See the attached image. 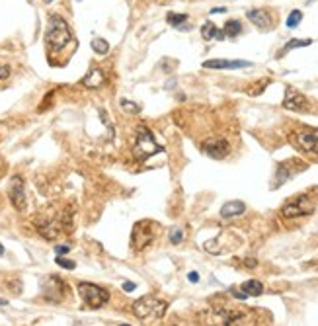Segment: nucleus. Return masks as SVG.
I'll return each instance as SVG.
<instances>
[{
	"instance_id": "obj_14",
	"label": "nucleus",
	"mask_w": 318,
	"mask_h": 326,
	"mask_svg": "<svg viewBox=\"0 0 318 326\" xmlns=\"http://www.w3.org/2000/svg\"><path fill=\"white\" fill-rule=\"evenodd\" d=\"M246 16H248V20L254 25H258L262 29H270L272 27V16L268 14V10H248Z\"/></svg>"
},
{
	"instance_id": "obj_10",
	"label": "nucleus",
	"mask_w": 318,
	"mask_h": 326,
	"mask_svg": "<svg viewBox=\"0 0 318 326\" xmlns=\"http://www.w3.org/2000/svg\"><path fill=\"white\" fill-rule=\"evenodd\" d=\"M283 108L291 110V112H309V100L301 92H297L293 88L285 90V100H283Z\"/></svg>"
},
{
	"instance_id": "obj_25",
	"label": "nucleus",
	"mask_w": 318,
	"mask_h": 326,
	"mask_svg": "<svg viewBox=\"0 0 318 326\" xmlns=\"http://www.w3.org/2000/svg\"><path fill=\"white\" fill-rule=\"evenodd\" d=\"M61 268H65V270H74L76 268V264L72 262V260H67V258H63V256H57V260H55Z\"/></svg>"
},
{
	"instance_id": "obj_21",
	"label": "nucleus",
	"mask_w": 318,
	"mask_h": 326,
	"mask_svg": "<svg viewBox=\"0 0 318 326\" xmlns=\"http://www.w3.org/2000/svg\"><path fill=\"white\" fill-rule=\"evenodd\" d=\"M185 20H187L185 14H176V12H170L166 16V22L170 23V25H174V27H182V23H185Z\"/></svg>"
},
{
	"instance_id": "obj_6",
	"label": "nucleus",
	"mask_w": 318,
	"mask_h": 326,
	"mask_svg": "<svg viewBox=\"0 0 318 326\" xmlns=\"http://www.w3.org/2000/svg\"><path fill=\"white\" fill-rule=\"evenodd\" d=\"M153 227H155V223H151L147 219L135 223L133 234H131V244H133L135 250H145L153 242V238H155V229Z\"/></svg>"
},
{
	"instance_id": "obj_12",
	"label": "nucleus",
	"mask_w": 318,
	"mask_h": 326,
	"mask_svg": "<svg viewBox=\"0 0 318 326\" xmlns=\"http://www.w3.org/2000/svg\"><path fill=\"white\" fill-rule=\"evenodd\" d=\"M104 82H106V72L102 69H98V67H94V69L80 80V84L82 86H86V88H92V90H96V88H102L104 86Z\"/></svg>"
},
{
	"instance_id": "obj_20",
	"label": "nucleus",
	"mask_w": 318,
	"mask_h": 326,
	"mask_svg": "<svg viewBox=\"0 0 318 326\" xmlns=\"http://www.w3.org/2000/svg\"><path fill=\"white\" fill-rule=\"evenodd\" d=\"M92 49H94V53H98V55H106V53L110 51V43H108L106 39H102V37H96V39L92 41Z\"/></svg>"
},
{
	"instance_id": "obj_1",
	"label": "nucleus",
	"mask_w": 318,
	"mask_h": 326,
	"mask_svg": "<svg viewBox=\"0 0 318 326\" xmlns=\"http://www.w3.org/2000/svg\"><path fill=\"white\" fill-rule=\"evenodd\" d=\"M70 41H72V33L68 29V23L61 16H57V14L49 16V25H47V33H45V43L49 47V51L59 53Z\"/></svg>"
},
{
	"instance_id": "obj_24",
	"label": "nucleus",
	"mask_w": 318,
	"mask_h": 326,
	"mask_svg": "<svg viewBox=\"0 0 318 326\" xmlns=\"http://www.w3.org/2000/svg\"><path fill=\"white\" fill-rule=\"evenodd\" d=\"M182 240H183L182 229H172V233H170V242H172V244H182Z\"/></svg>"
},
{
	"instance_id": "obj_2",
	"label": "nucleus",
	"mask_w": 318,
	"mask_h": 326,
	"mask_svg": "<svg viewBox=\"0 0 318 326\" xmlns=\"http://www.w3.org/2000/svg\"><path fill=\"white\" fill-rule=\"evenodd\" d=\"M166 309H168V305L164 303V301H160V299H157V297H153V295H145V297H141L133 305V313H135V317H139L141 321L162 319L166 315Z\"/></svg>"
},
{
	"instance_id": "obj_11",
	"label": "nucleus",
	"mask_w": 318,
	"mask_h": 326,
	"mask_svg": "<svg viewBox=\"0 0 318 326\" xmlns=\"http://www.w3.org/2000/svg\"><path fill=\"white\" fill-rule=\"evenodd\" d=\"M8 195H10V201H12V205H14L16 209L18 211L25 209V189H23V182L20 176H14V178H12Z\"/></svg>"
},
{
	"instance_id": "obj_29",
	"label": "nucleus",
	"mask_w": 318,
	"mask_h": 326,
	"mask_svg": "<svg viewBox=\"0 0 318 326\" xmlns=\"http://www.w3.org/2000/svg\"><path fill=\"white\" fill-rule=\"evenodd\" d=\"M135 289H137V285L133 283V281H125V283H123V291L131 293V291H135Z\"/></svg>"
},
{
	"instance_id": "obj_18",
	"label": "nucleus",
	"mask_w": 318,
	"mask_h": 326,
	"mask_svg": "<svg viewBox=\"0 0 318 326\" xmlns=\"http://www.w3.org/2000/svg\"><path fill=\"white\" fill-rule=\"evenodd\" d=\"M225 37H236V35H240V31H242V23L238 22V20H228L225 23Z\"/></svg>"
},
{
	"instance_id": "obj_15",
	"label": "nucleus",
	"mask_w": 318,
	"mask_h": 326,
	"mask_svg": "<svg viewBox=\"0 0 318 326\" xmlns=\"http://www.w3.org/2000/svg\"><path fill=\"white\" fill-rule=\"evenodd\" d=\"M246 211V205L242 203V201H228L223 205V209H221V217L223 219H232V217H238V215H242Z\"/></svg>"
},
{
	"instance_id": "obj_3",
	"label": "nucleus",
	"mask_w": 318,
	"mask_h": 326,
	"mask_svg": "<svg viewBox=\"0 0 318 326\" xmlns=\"http://www.w3.org/2000/svg\"><path fill=\"white\" fill-rule=\"evenodd\" d=\"M160 151H162V147L155 141V135H153L149 129H139V135H137V141H135V149H133V157H135L137 161L143 163V161H147L149 157L157 155Z\"/></svg>"
},
{
	"instance_id": "obj_32",
	"label": "nucleus",
	"mask_w": 318,
	"mask_h": 326,
	"mask_svg": "<svg viewBox=\"0 0 318 326\" xmlns=\"http://www.w3.org/2000/svg\"><path fill=\"white\" fill-rule=\"evenodd\" d=\"M6 305H8V301H6V299H0V307H6Z\"/></svg>"
},
{
	"instance_id": "obj_23",
	"label": "nucleus",
	"mask_w": 318,
	"mask_h": 326,
	"mask_svg": "<svg viewBox=\"0 0 318 326\" xmlns=\"http://www.w3.org/2000/svg\"><path fill=\"white\" fill-rule=\"evenodd\" d=\"M121 108L125 112H129V114H139L141 112V108L137 104H133V102H129V100H121Z\"/></svg>"
},
{
	"instance_id": "obj_30",
	"label": "nucleus",
	"mask_w": 318,
	"mask_h": 326,
	"mask_svg": "<svg viewBox=\"0 0 318 326\" xmlns=\"http://www.w3.org/2000/svg\"><path fill=\"white\" fill-rule=\"evenodd\" d=\"M187 280L191 281V283H197V281H199V274H197V272H189V274H187Z\"/></svg>"
},
{
	"instance_id": "obj_9",
	"label": "nucleus",
	"mask_w": 318,
	"mask_h": 326,
	"mask_svg": "<svg viewBox=\"0 0 318 326\" xmlns=\"http://www.w3.org/2000/svg\"><path fill=\"white\" fill-rule=\"evenodd\" d=\"M65 293H67V285L59 280V278H55V276H51L43 283V297H45L47 301H51V303H61L63 297H65Z\"/></svg>"
},
{
	"instance_id": "obj_8",
	"label": "nucleus",
	"mask_w": 318,
	"mask_h": 326,
	"mask_svg": "<svg viewBox=\"0 0 318 326\" xmlns=\"http://www.w3.org/2000/svg\"><path fill=\"white\" fill-rule=\"evenodd\" d=\"M201 149H203V153L207 157H211L215 161H223L230 153V145H228V141L225 137H211V139L203 141Z\"/></svg>"
},
{
	"instance_id": "obj_19",
	"label": "nucleus",
	"mask_w": 318,
	"mask_h": 326,
	"mask_svg": "<svg viewBox=\"0 0 318 326\" xmlns=\"http://www.w3.org/2000/svg\"><path fill=\"white\" fill-rule=\"evenodd\" d=\"M309 45H313V39H291L287 45L283 47V51H279V57L285 55L291 49H299V47H309Z\"/></svg>"
},
{
	"instance_id": "obj_7",
	"label": "nucleus",
	"mask_w": 318,
	"mask_h": 326,
	"mask_svg": "<svg viewBox=\"0 0 318 326\" xmlns=\"http://www.w3.org/2000/svg\"><path fill=\"white\" fill-rule=\"evenodd\" d=\"M293 145L305 153L318 155V129H303L293 135Z\"/></svg>"
},
{
	"instance_id": "obj_16",
	"label": "nucleus",
	"mask_w": 318,
	"mask_h": 326,
	"mask_svg": "<svg viewBox=\"0 0 318 326\" xmlns=\"http://www.w3.org/2000/svg\"><path fill=\"white\" fill-rule=\"evenodd\" d=\"M201 37H203L205 41H211V39H225V31H221L217 25L213 22H205L201 25Z\"/></svg>"
},
{
	"instance_id": "obj_28",
	"label": "nucleus",
	"mask_w": 318,
	"mask_h": 326,
	"mask_svg": "<svg viewBox=\"0 0 318 326\" xmlns=\"http://www.w3.org/2000/svg\"><path fill=\"white\" fill-rule=\"evenodd\" d=\"M230 293H232V295H234L236 299H240V301H244V299H248V295H246V293H242V291H238V289H234V287L230 289Z\"/></svg>"
},
{
	"instance_id": "obj_22",
	"label": "nucleus",
	"mask_w": 318,
	"mask_h": 326,
	"mask_svg": "<svg viewBox=\"0 0 318 326\" xmlns=\"http://www.w3.org/2000/svg\"><path fill=\"white\" fill-rule=\"evenodd\" d=\"M301 20H303V12L301 10H293L291 14H289V18H287V27H297L299 23H301Z\"/></svg>"
},
{
	"instance_id": "obj_31",
	"label": "nucleus",
	"mask_w": 318,
	"mask_h": 326,
	"mask_svg": "<svg viewBox=\"0 0 318 326\" xmlns=\"http://www.w3.org/2000/svg\"><path fill=\"white\" fill-rule=\"evenodd\" d=\"M225 12H227V8H223V6H221V8H213V10H211V14H225Z\"/></svg>"
},
{
	"instance_id": "obj_13",
	"label": "nucleus",
	"mask_w": 318,
	"mask_h": 326,
	"mask_svg": "<svg viewBox=\"0 0 318 326\" xmlns=\"http://www.w3.org/2000/svg\"><path fill=\"white\" fill-rule=\"evenodd\" d=\"M205 69H244L252 67L248 61H225V59H213V61H205Z\"/></svg>"
},
{
	"instance_id": "obj_5",
	"label": "nucleus",
	"mask_w": 318,
	"mask_h": 326,
	"mask_svg": "<svg viewBox=\"0 0 318 326\" xmlns=\"http://www.w3.org/2000/svg\"><path fill=\"white\" fill-rule=\"evenodd\" d=\"M78 293H80L82 301L88 305L90 309H100V307H104V303H108V299H110L108 291L98 287V285H94V283H80L78 285Z\"/></svg>"
},
{
	"instance_id": "obj_27",
	"label": "nucleus",
	"mask_w": 318,
	"mask_h": 326,
	"mask_svg": "<svg viewBox=\"0 0 318 326\" xmlns=\"http://www.w3.org/2000/svg\"><path fill=\"white\" fill-rule=\"evenodd\" d=\"M8 76H10V67L0 63V80H4V78H8Z\"/></svg>"
},
{
	"instance_id": "obj_33",
	"label": "nucleus",
	"mask_w": 318,
	"mask_h": 326,
	"mask_svg": "<svg viewBox=\"0 0 318 326\" xmlns=\"http://www.w3.org/2000/svg\"><path fill=\"white\" fill-rule=\"evenodd\" d=\"M2 254H4V248H2V244H0V256H2Z\"/></svg>"
},
{
	"instance_id": "obj_17",
	"label": "nucleus",
	"mask_w": 318,
	"mask_h": 326,
	"mask_svg": "<svg viewBox=\"0 0 318 326\" xmlns=\"http://www.w3.org/2000/svg\"><path fill=\"white\" fill-rule=\"evenodd\" d=\"M240 289H242V291H244L248 297H258V295H262V293H264V285H262L258 280L244 281Z\"/></svg>"
},
{
	"instance_id": "obj_4",
	"label": "nucleus",
	"mask_w": 318,
	"mask_h": 326,
	"mask_svg": "<svg viewBox=\"0 0 318 326\" xmlns=\"http://www.w3.org/2000/svg\"><path fill=\"white\" fill-rule=\"evenodd\" d=\"M317 209V203L309 197V195H295L293 199H289L285 205H283V217L287 219H295V217H303V215H311L313 211Z\"/></svg>"
},
{
	"instance_id": "obj_26",
	"label": "nucleus",
	"mask_w": 318,
	"mask_h": 326,
	"mask_svg": "<svg viewBox=\"0 0 318 326\" xmlns=\"http://www.w3.org/2000/svg\"><path fill=\"white\" fill-rule=\"evenodd\" d=\"M68 250H70V246H68V244H59V246H55V254H57V256L67 254Z\"/></svg>"
}]
</instances>
